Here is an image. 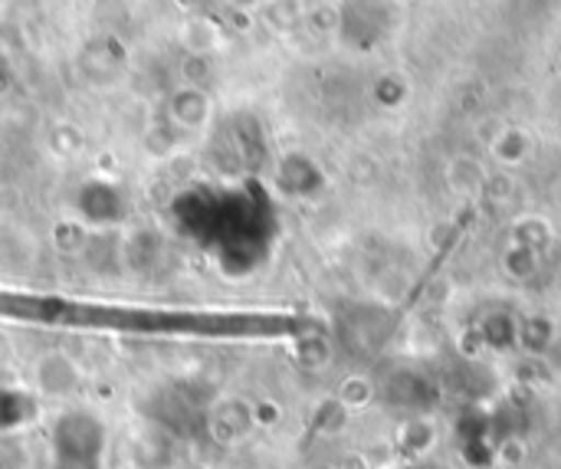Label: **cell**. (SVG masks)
I'll return each mask as SVG.
<instances>
[{
	"label": "cell",
	"mask_w": 561,
	"mask_h": 469,
	"mask_svg": "<svg viewBox=\"0 0 561 469\" xmlns=\"http://www.w3.org/2000/svg\"><path fill=\"white\" fill-rule=\"evenodd\" d=\"M105 424L92 411H62L49 431L53 469H105Z\"/></svg>",
	"instance_id": "cell-1"
},
{
	"label": "cell",
	"mask_w": 561,
	"mask_h": 469,
	"mask_svg": "<svg viewBox=\"0 0 561 469\" xmlns=\"http://www.w3.org/2000/svg\"><path fill=\"white\" fill-rule=\"evenodd\" d=\"M36 385L46 398H72L82 388V375L72 365L69 355L62 352H49L39 358L36 365Z\"/></svg>",
	"instance_id": "cell-2"
},
{
	"label": "cell",
	"mask_w": 561,
	"mask_h": 469,
	"mask_svg": "<svg viewBox=\"0 0 561 469\" xmlns=\"http://www.w3.org/2000/svg\"><path fill=\"white\" fill-rule=\"evenodd\" d=\"M39 417V401L20 388L0 385V434L30 427Z\"/></svg>",
	"instance_id": "cell-3"
}]
</instances>
